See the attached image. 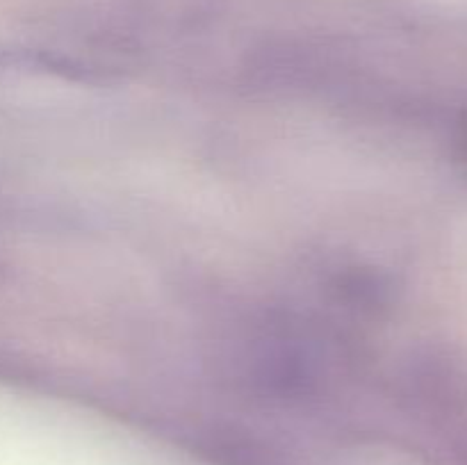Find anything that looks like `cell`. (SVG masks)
Wrapping results in <instances>:
<instances>
[{
	"mask_svg": "<svg viewBox=\"0 0 467 465\" xmlns=\"http://www.w3.org/2000/svg\"><path fill=\"white\" fill-rule=\"evenodd\" d=\"M456 150H459L461 162L467 167V114L459 121V130H456Z\"/></svg>",
	"mask_w": 467,
	"mask_h": 465,
	"instance_id": "obj_1",
	"label": "cell"
}]
</instances>
